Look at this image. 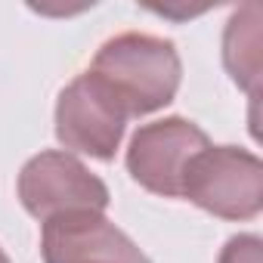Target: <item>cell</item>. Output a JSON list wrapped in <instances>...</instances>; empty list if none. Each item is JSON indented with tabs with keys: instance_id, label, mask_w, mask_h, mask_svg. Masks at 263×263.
I'll list each match as a JSON object with an SVG mask.
<instances>
[{
	"instance_id": "obj_1",
	"label": "cell",
	"mask_w": 263,
	"mask_h": 263,
	"mask_svg": "<svg viewBox=\"0 0 263 263\" xmlns=\"http://www.w3.org/2000/svg\"><path fill=\"white\" fill-rule=\"evenodd\" d=\"M90 71L115 93L130 118H140L174 102L183 62L171 41L127 31L96 50Z\"/></svg>"
},
{
	"instance_id": "obj_2",
	"label": "cell",
	"mask_w": 263,
	"mask_h": 263,
	"mask_svg": "<svg viewBox=\"0 0 263 263\" xmlns=\"http://www.w3.org/2000/svg\"><path fill=\"white\" fill-rule=\"evenodd\" d=\"M183 198L220 220H254L263 208V164L241 146H208L183 174Z\"/></svg>"
},
{
	"instance_id": "obj_3",
	"label": "cell",
	"mask_w": 263,
	"mask_h": 263,
	"mask_svg": "<svg viewBox=\"0 0 263 263\" xmlns=\"http://www.w3.org/2000/svg\"><path fill=\"white\" fill-rule=\"evenodd\" d=\"M130 115L115 99V93L87 68L78 74L56 102V140L96 161H111L121 149L124 127Z\"/></svg>"
},
{
	"instance_id": "obj_4",
	"label": "cell",
	"mask_w": 263,
	"mask_h": 263,
	"mask_svg": "<svg viewBox=\"0 0 263 263\" xmlns=\"http://www.w3.org/2000/svg\"><path fill=\"white\" fill-rule=\"evenodd\" d=\"M211 146L208 134L180 118H161L152 124H143L127 146V171L143 189L164 195V198H183V174L189 161Z\"/></svg>"
},
{
	"instance_id": "obj_5",
	"label": "cell",
	"mask_w": 263,
	"mask_h": 263,
	"mask_svg": "<svg viewBox=\"0 0 263 263\" xmlns=\"http://www.w3.org/2000/svg\"><path fill=\"white\" fill-rule=\"evenodd\" d=\"M108 198V186L68 152H41L19 174V201L41 223L68 211L102 214Z\"/></svg>"
},
{
	"instance_id": "obj_6",
	"label": "cell",
	"mask_w": 263,
	"mask_h": 263,
	"mask_svg": "<svg viewBox=\"0 0 263 263\" xmlns=\"http://www.w3.org/2000/svg\"><path fill=\"white\" fill-rule=\"evenodd\" d=\"M44 263H149L137 241L96 211L50 217L41 232Z\"/></svg>"
},
{
	"instance_id": "obj_7",
	"label": "cell",
	"mask_w": 263,
	"mask_h": 263,
	"mask_svg": "<svg viewBox=\"0 0 263 263\" xmlns=\"http://www.w3.org/2000/svg\"><path fill=\"white\" fill-rule=\"evenodd\" d=\"M257 7L248 4L241 13H235L226 25V37H223V62L232 74L235 84H241L245 90H257V71H260V31H257Z\"/></svg>"
},
{
	"instance_id": "obj_8",
	"label": "cell",
	"mask_w": 263,
	"mask_h": 263,
	"mask_svg": "<svg viewBox=\"0 0 263 263\" xmlns=\"http://www.w3.org/2000/svg\"><path fill=\"white\" fill-rule=\"evenodd\" d=\"M217 263H263V241L260 235H232L220 251Z\"/></svg>"
},
{
	"instance_id": "obj_9",
	"label": "cell",
	"mask_w": 263,
	"mask_h": 263,
	"mask_svg": "<svg viewBox=\"0 0 263 263\" xmlns=\"http://www.w3.org/2000/svg\"><path fill=\"white\" fill-rule=\"evenodd\" d=\"M0 263H10V257H7V251L0 248Z\"/></svg>"
}]
</instances>
